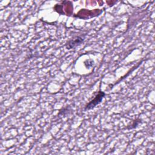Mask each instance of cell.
Listing matches in <instances>:
<instances>
[{
  "label": "cell",
  "instance_id": "cell-2",
  "mask_svg": "<svg viewBox=\"0 0 155 155\" xmlns=\"http://www.w3.org/2000/svg\"><path fill=\"white\" fill-rule=\"evenodd\" d=\"M82 41V39L81 38H79V37L76 38V39H74V40H71V41H70L68 42L67 48H71L74 47V46H76V45L79 44Z\"/></svg>",
  "mask_w": 155,
  "mask_h": 155
},
{
  "label": "cell",
  "instance_id": "cell-1",
  "mask_svg": "<svg viewBox=\"0 0 155 155\" xmlns=\"http://www.w3.org/2000/svg\"><path fill=\"white\" fill-rule=\"evenodd\" d=\"M105 96V93L103 91H99L97 93V94L96 96V97L92 100L86 106L85 108V110H91L92 108H93L94 107H95L97 104H99L102 100V99L104 98Z\"/></svg>",
  "mask_w": 155,
  "mask_h": 155
}]
</instances>
